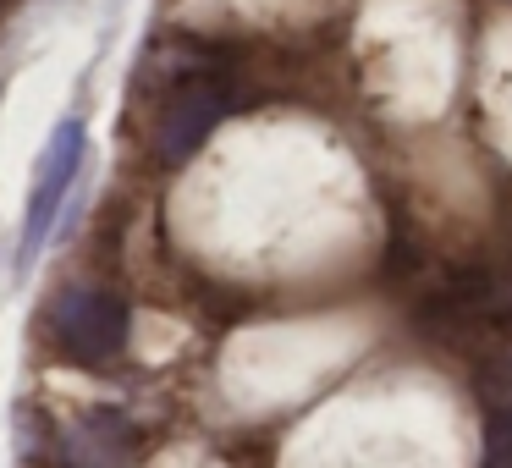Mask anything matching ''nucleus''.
Listing matches in <instances>:
<instances>
[{"instance_id": "obj_4", "label": "nucleus", "mask_w": 512, "mask_h": 468, "mask_svg": "<svg viewBox=\"0 0 512 468\" xmlns=\"http://www.w3.org/2000/svg\"><path fill=\"white\" fill-rule=\"evenodd\" d=\"M61 452L72 468H127L133 457V424L111 408H89L61 430Z\"/></svg>"}, {"instance_id": "obj_1", "label": "nucleus", "mask_w": 512, "mask_h": 468, "mask_svg": "<svg viewBox=\"0 0 512 468\" xmlns=\"http://www.w3.org/2000/svg\"><path fill=\"white\" fill-rule=\"evenodd\" d=\"M45 325L61 358H72V364H111L127 347V303L111 287H94V281H67L50 298Z\"/></svg>"}, {"instance_id": "obj_2", "label": "nucleus", "mask_w": 512, "mask_h": 468, "mask_svg": "<svg viewBox=\"0 0 512 468\" xmlns=\"http://www.w3.org/2000/svg\"><path fill=\"white\" fill-rule=\"evenodd\" d=\"M83 155H89V127L78 116L50 127L45 149H39V166H34V188H28V204H23V243H17V265L23 270L45 254L50 226H56L61 204H67V188L83 171Z\"/></svg>"}, {"instance_id": "obj_3", "label": "nucleus", "mask_w": 512, "mask_h": 468, "mask_svg": "<svg viewBox=\"0 0 512 468\" xmlns=\"http://www.w3.org/2000/svg\"><path fill=\"white\" fill-rule=\"evenodd\" d=\"M226 116V83L215 72H188L166 89L155 111V155L166 166H188L199 155V144L215 133V122Z\"/></svg>"}, {"instance_id": "obj_5", "label": "nucleus", "mask_w": 512, "mask_h": 468, "mask_svg": "<svg viewBox=\"0 0 512 468\" xmlns=\"http://www.w3.org/2000/svg\"><path fill=\"white\" fill-rule=\"evenodd\" d=\"M479 468H512V364L485 375V430H479Z\"/></svg>"}]
</instances>
